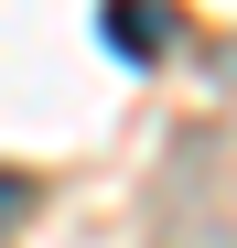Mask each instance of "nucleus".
I'll list each match as a JSON object with an SVG mask.
<instances>
[{"label": "nucleus", "mask_w": 237, "mask_h": 248, "mask_svg": "<svg viewBox=\"0 0 237 248\" xmlns=\"http://www.w3.org/2000/svg\"><path fill=\"white\" fill-rule=\"evenodd\" d=\"M97 32H108L130 65H151V54L173 44V11H162V0H108V11H97Z\"/></svg>", "instance_id": "f257e3e1"}]
</instances>
